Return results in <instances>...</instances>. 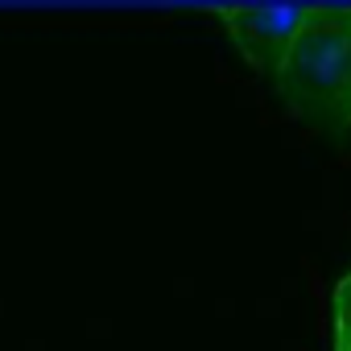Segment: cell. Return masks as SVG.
Returning a JSON list of instances; mask_svg holds the SVG:
<instances>
[{
	"instance_id": "obj_1",
	"label": "cell",
	"mask_w": 351,
	"mask_h": 351,
	"mask_svg": "<svg viewBox=\"0 0 351 351\" xmlns=\"http://www.w3.org/2000/svg\"><path fill=\"white\" fill-rule=\"evenodd\" d=\"M273 87L322 132L351 124V9H306Z\"/></svg>"
},
{
	"instance_id": "obj_2",
	"label": "cell",
	"mask_w": 351,
	"mask_h": 351,
	"mask_svg": "<svg viewBox=\"0 0 351 351\" xmlns=\"http://www.w3.org/2000/svg\"><path fill=\"white\" fill-rule=\"evenodd\" d=\"M215 17L228 25V38L236 42V50L244 54V62L265 75L269 83H277L289 46L306 21V9H265V5H232V9H215Z\"/></svg>"
},
{
	"instance_id": "obj_3",
	"label": "cell",
	"mask_w": 351,
	"mask_h": 351,
	"mask_svg": "<svg viewBox=\"0 0 351 351\" xmlns=\"http://www.w3.org/2000/svg\"><path fill=\"white\" fill-rule=\"evenodd\" d=\"M335 351H351V273L335 285Z\"/></svg>"
}]
</instances>
